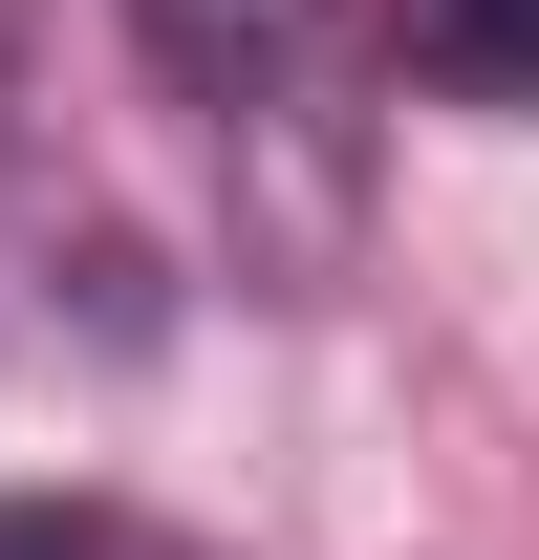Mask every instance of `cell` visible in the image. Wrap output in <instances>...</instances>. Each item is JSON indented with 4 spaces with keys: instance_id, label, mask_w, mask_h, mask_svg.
<instances>
[{
    "instance_id": "cell-1",
    "label": "cell",
    "mask_w": 539,
    "mask_h": 560,
    "mask_svg": "<svg viewBox=\"0 0 539 560\" xmlns=\"http://www.w3.org/2000/svg\"><path fill=\"white\" fill-rule=\"evenodd\" d=\"M151 22V66L216 108V151H260V130H324V66H345V0H130Z\"/></svg>"
},
{
    "instance_id": "cell-2",
    "label": "cell",
    "mask_w": 539,
    "mask_h": 560,
    "mask_svg": "<svg viewBox=\"0 0 539 560\" xmlns=\"http://www.w3.org/2000/svg\"><path fill=\"white\" fill-rule=\"evenodd\" d=\"M389 66L432 108H539V0H389Z\"/></svg>"
},
{
    "instance_id": "cell-3",
    "label": "cell",
    "mask_w": 539,
    "mask_h": 560,
    "mask_svg": "<svg viewBox=\"0 0 539 560\" xmlns=\"http://www.w3.org/2000/svg\"><path fill=\"white\" fill-rule=\"evenodd\" d=\"M0 560H108L87 517H44V495H0Z\"/></svg>"
},
{
    "instance_id": "cell-4",
    "label": "cell",
    "mask_w": 539,
    "mask_h": 560,
    "mask_svg": "<svg viewBox=\"0 0 539 560\" xmlns=\"http://www.w3.org/2000/svg\"><path fill=\"white\" fill-rule=\"evenodd\" d=\"M0 44H22V0H0Z\"/></svg>"
}]
</instances>
